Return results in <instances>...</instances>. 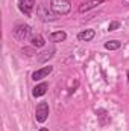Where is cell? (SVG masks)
I'll return each instance as SVG.
<instances>
[{
    "label": "cell",
    "instance_id": "cell-1",
    "mask_svg": "<svg viewBox=\"0 0 129 131\" xmlns=\"http://www.w3.org/2000/svg\"><path fill=\"white\" fill-rule=\"evenodd\" d=\"M50 9L56 15H65V14L70 12L71 3H70V0H52L50 2Z\"/></svg>",
    "mask_w": 129,
    "mask_h": 131
},
{
    "label": "cell",
    "instance_id": "cell-14",
    "mask_svg": "<svg viewBox=\"0 0 129 131\" xmlns=\"http://www.w3.org/2000/svg\"><path fill=\"white\" fill-rule=\"evenodd\" d=\"M120 47H122V43L119 40H111V41L105 43V49H108V50H117Z\"/></svg>",
    "mask_w": 129,
    "mask_h": 131
},
{
    "label": "cell",
    "instance_id": "cell-7",
    "mask_svg": "<svg viewBox=\"0 0 129 131\" xmlns=\"http://www.w3.org/2000/svg\"><path fill=\"white\" fill-rule=\"evenodd\" d=\"M47 89H49L47 82L36 84V85L32 89V96H33V98H41V96H44V95H46V92H47Z\"/></svg>",
    "mask_w": 129,
    "mask_h": 131
},
{
    "label": "cell",
    "instance_id": "cell-9",
    "mask_svg": "<svg viewBox=\"0 0 129 131\" xmlns=\"http://www.w3.org/2000/svg\"><path fill=\"white\" fill-rule=\"evenodd\" d=\"M94 35H96V32L93 29H85V31L78 34V40L79 41H91L94 38Z\"/></svg>",
    "mask_w": 129,
    "mask_h": 131
},
{
    "label": "cell",
    "instance_id": "cell-17",
    "mask_svg": "<svg viewBox=\"0 0 129 131\" xmlns=\"http://www.w3.org/2000/svg\"><path fill=\"white\" fill-rule=\"evenodd\" d=\"M38 131H49V130H47V128H40Z\"/></svg>",
    "mask_w": 129,
    "mask_h": 131
},
{
    "label": "cell",
    "instance_id": "cell-10",
    "mask_svg": "<svg viewBox=\"0 0 129 131\" xmlns=\"http://www.w3.org/2000/svg\"><path fill=\"white\" fill-rule=\"evenodd\" d=\"M50 41H53V43H59V41H64L65 38H67V34L64 31H58V32H53L50 34Z\"/></svg>",
    "mask_w": 129,
    "mask_h": 131
},
{
    "label": "cell",
    "instance_id": "cell-13",
    "mask_svg": "<svg viewBox=\"0 0 129 131\" xmlns=\"http://www.w3.org/2000/svg\"><path fill=\"white\" fill-rule=\"evenodd\" d=\"M31 44L33 47H43L46 44V41L41 35H33V37H31Z\"/></svg>",
    "mask_w": 129,
    "mask_h": 131
},
{
    "label": "cell",
    "instance_id": "cell-18",
    "mask_svg": "<svg viewBox=\"0 0 129 131\" xmlns=\"http://www.w3.org/2000/svg\"><path fill=\"white\" fill-rule=\"evenodd\" d=\"M126 76H128V84H129V70L126 72Z\"/></svg>",
    "mask_w": 129,
    "mask_h": 131
},
{
    "label": "cell",
    "instance_id": "cell-11",
    "mask_svg": "<svg viewBox=\"0 0 129 131\" xmlns=\"http://www.w3.org/2000/svg\"><path fill=\"white\" fill-rule=\"evenodd\" d=\"M96 114H97V117L100 119V124H102V125H105L106 122H109V114L106 113V110L99 108V110H96Z\"/></svg>",
    "mask_w": 129,
    "mask_h": 131
},
{
    "label": "cell",
    "instance_id": "cell-4",
    "mask_svg": "<svg viewBox=\"0 0 129 131\" xmlns=\"http://www.w3.org/2000/svg\"><path fill=\"white\" fill-rule=\"evenodd\" d=\"M12 35L18 40V41H24L26 38H29L31 35V26L29 25H17L12 31Z\"/></svg>",
    "mask_w": 129,
    "mask_h": 131
},
{
    "label": "cell",
    "instance_id": "cell-15",
    "mask_svg": "<svg viewBox=\"0 0 129 131\" xmlns=\"http://www.w3.org/2000/svg\"><path fill=\"white\" fill-rule=\"evenodd\" d=\"M119 28H120V23H119V21H111V23L108 25V31H111V32L115 31V29H119Z\"/></svg>",
    "mask_w": 129,
    "mask_h": 131
},
{
    "label": "cell",
    "instance_id": "cell-12",
    "mask_svg": "<svg viewBox=\"0 0 129 131\" xmlns=\"http://www.w3.org/2000/svg\"><path fill=\"white\" fill-rule=\"evenodd\" d=\"M53 57V50H46V52H41V53H36V60L40 63H46L47 60H50Z\"/></svg>",
    "mask_w": 129,
    "mask_h": 131
},
{
    "label": "cell",
    "instance_id": "cell-6",
    "mask_svg": "<svg viewBox=\"0 0 129 131\" xmlns=\"http://www.w3.org/2000/svg\"><path fill=\"white\" fill-rule=\"evenodd\" d=\"M52 70H53L52 66H46V67H43V69H38V70H35V72L32 73V79L33 81H41V79L46 78Z\"/></svg>",
    "mask_w": 129,
    "mask_h": 131
},
{
    "label": "cell",
    "instance_id": "cell-8",
    "mask_svg": "<svg viewBox=\"0 0 129 131\" xmlns=\"http://www.w3.org/2000/svg\"><path fill=\"white\" fill-rule=\"evenodd\" d=\"M103 2H105V0H90V2H87V3H82V5L79 6V12H87V11H90V9H94L99 5H102Z\"/></svg>",
    "mask_w": 129,
    "mask_h": 131
},
{
    "label": "cell",
    "instance_id": "cell-5",
    "mask_svg": "<svg viewBox=\"0 0 129 131\" xmlns=\"http://www.w3.org/2000/svg\"><path fill=\"white\" fill-rule=\"evenodd\" d=\"M33 6H35V0H18V8L26 15H31Z\"/></svg>",
    "mask_w": 129,
    "mask_h": 131
},
{
    "label": "cell",
    "instance_id": "cell-2",
    "mask_svg": "<svg viewBox=\"0 0 129 131\" xmlns=\"http://www.w3.org/2000/svg\"><path fill=\"white\" fill-rule=\"evenodd\" d=\"M49 117V104L47 102H40L35 108V119L40 124H44Z\"/></svg>",
    "mask_w": 129,
    "mask_h": 131
},
{
    "label": "cell",
    "instance_id": "cell-16",
    "mask_svg": "<svg viewBox=\"0 0 129 131\" xmlns=\"http://www.w3.org/2000/svg\"><path fill=\"white\" fill-rule=\"evenodd\" d=\"M123 5H129V0H123Z\"/></svg>",
    "mask_w": 129,
    "mask_h": 131
},
{
    "label": "cell",
    "instance_id": "cell-3",
    "mask_svg": "<svg viewBox=\"0 0 129 131\" xmlns=\"http://www.w3.org/2000/svg\"><path fill=\"white\" fill-rule=\"evenodd\" d=\"M36 15L43 21H53L55 20V12L52 9H49V6H46L43 3L36 6Z\"/></svg>",
    "mask_w": 129,
    "mask_h": 131
}]
</instances>
